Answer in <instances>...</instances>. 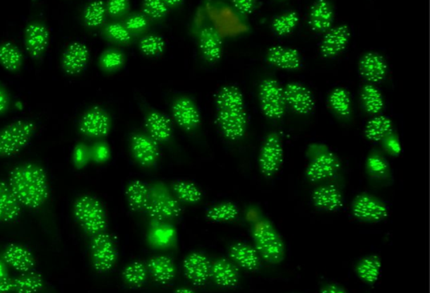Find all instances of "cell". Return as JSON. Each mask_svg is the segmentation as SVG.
I'll return each mask as SVG.
<instances>
[{
	"mask_svg": "<svg viewBox=\"0 0 430 293\" xmlns=\"http://www.w3.org/2000/svg\"><path fill=\"white\" fill-rule=\"evenodd\" d=\"M328 103L337 114L342 116V117H347L351 114V96L344 88H338L333 90L329 95Z\"/></svg>",
	"mask_w": 430,
	"mask_h": 293,
	"instance_id": "38",
	"label": "cell"
},
{
	"mask_svg": "<svg viewBox=\"0 0 430 293\" xmlns=\"http://www.w3.org/2000/svg\"><path fill=\"white\" fill-rule=\"evenodd\" d=\"M230 256L241 268L247 270H256L260 267L261 258L256 249L246 244H233L230 249Z\"/></svg>",
	"mask_w": 430,
	"mask_h": 293,
	"instance_id": "28",
	"label": "cell"
},
{
	"mask_svg": "<svg viewBox=\"0 0 430 293\" xmlns=\"http://www.w3.org/2000/svg\"><path fill=\"white\" fill-rule=\"evenodd\" d=\"M9 186L20 204L30 208L41 207L48 198L46 172L34 164L23 165L12 170Z\"/></svg>",
	"mask_w": 430,
	"mask_h": 293,
	"instance_id": "2",
	"label": "cell"
},
{
	"mask_svg": "<svg viewBox=\"0 0 430 293\" xmlns=\"http://www.w3.org/2000/svg\"><path fill=\"white\" fill-rule=\"evenodd\" d=\"M184 274L196 286H203L210 279L211 263L207 256L201 253H193L184 263Z\"/></svg>",
	"mask_w": 430,
	"mask_h": 293,
	"instance_id": "16",
	"label": "cell"
},
{
	"mask_svg": "<svg viewBox=\"0 0 430 293\" xmlns=\"http://www.w3.org/2000/svg\"><path fill=\"white\" fill-rule=\"evenodd\" d=\"M321 293H347V292L336 284H328L321 288Z\"/></svg>",
	"mask_w": 430,
	"mask_h": 293,
	"instance_id": "52",
	"label": "cell"
},
{
	"mask_svg": "<svg viewBox=\"0 0 430 293\" xmlns=\"http://www.w3.org/2000/svg\"><path fill=\"white\" fill-rule=\"evenodd\" d=\"M260 105L267 118L280 119L285 112L283 88L273 79L263 80L259 87Z\"/></svg>",
	"mask_w": 430,
	"mask_h": 293,
	"instance_id": "6",
	"label": "cell"
},
{
	"mask_svg": "<svg viewBox=\"0 0 430 293\" xmlns=\"http://www.w3.org/2000/svg\"><path fill=\"white\" fill-rule=\"evenodd\" d=\"M284 162V148L280 136L272 132L264 140L259 155V167L262 174L271 178L282 167Z\"/></svg>",
	"mask_w": 430,
	"mask_h": 293,
	"instance_id": "7",
	"label": "cell"
},
{
	"mask_svg": "<svg viewBox=\"0 0 430 293\" xmlns=\"http://www.w3.org/2000/svg\"><path fill=\"white\" fill-rule=\"evenodd\" d=\"M368 167L374 174H383L388 169V165L380 156L372 155L368 160Z\"/></svg>",
	"mask_w": 430,
	"mask_h": 293,
	"instance_id": "47",
	"label": "cell"
},
{
	"mask_svg": "<svg viewBox=\"0 0 430 293\" xmlns=\"http://www.w3.org/2000/svg\"><path fill=\"white\" fill-rule=\"evenodd\" d=\"M350 35L348 27L345 25L338 26L329 31L321 43V55L331 58L340 54L347 45Z\"/></svg>",
	"mask_w": 430,
	"mask_h": 293,
	"instance_id": "22",
	"label": "cell"
},
{
	"mask_svg": "<svg viewBox=\"0 0 430 293\" xmlns=\"http://www.w3.org/2000/svg\"><path fill=\"white\" fill-rule=\"evenodd\" d=\"M299 21V16L295 12H288L273 20V30L279 35H288L295 29Z\"/></svg>",
	"mask_w": 430,
	"mask_h": 293,
	"instance_id": "42",
	"label": "cell"
},
{
	"mask_svg": "<svg viewBox=\"0 0 430 293\" xmlns=\"http://www.w3.org/2000/svg\"><path fill=\"white\" fill-rule=\"evenodd\" d=\"M131 150L136 162L144 167H151L159 158V148L150 136L136 134L131 140Z\"/></svg>",
	"mask_w": 430,
	"mask_h": 293,
	"instance_id": "13",
	"label": "cell"
},
{
	"mask_svg": "<svg viewBox=\"0 0 430 293\" xmlns=\"http://www.w3.org/2000/svg\"><path fill=\"white\" fill-rule=\"evenodd\" d=\"M147 268L155 282L159 283L170 282L175 276L174 264L167 256H155L150 261Z\"/></svg>",
	"mask_w": 430,
	"mask_h": 293,
	"instance_id": "31",
	"label": "cell"
},
{
	"mask_svg": "<svg viewBox=\"0 0 430 293\" xmlns=\"http://www.w3.org/2000/svg\"><path fill=\"white\" fill-rule=\"evenodd\" d=\"M4 260L13 270L29 273L35 266V258L29 249L21 244H12L4 252Z\"/></svg>",
	"mask_w": 430,
	"mask_h": 293,
	"instance_id": "21",
	"label": "cell"
},
{
	"mask_svg": "<svg viewBox=\"0 0 430 293\" xmlns=\"http://www.w3.org/2000/svg\"><path fill=\"white\" fill-rule=\"evenodd\" d=\"M23 54L11 42L0 44V65L9 71H17L23 65Z\"/></svg>",
	"mask_w": 430,
	"mask_h": 293,
	"instance_id": "34",
	"label": "cell"
},
{
	"mask_svg": "<svg viewBox=\"0 0 430 293\" xmlns=\"http://www.w3.org/2000/svg\"><path fill=\"white\" fill-rule=\"evenodd\" d=\"M175 293H196L194 291L191 290V289L189 288H180L179 290H177Z\"/></svg>",
	"mask_w": 430,
	"mask_h": 293,
	"instance_id": "56",
	"label": "cell"
},
{
	"mask_svg": "<svg viewBox=\"0 0 430 293\" xmlns=\"http://www.w3.org/2000/svg\"><path fill=\"white\" fill-rule=\"evenodd\" d=\"M235 7L244 14H250L254 10L256 0H233Z\"/></svg>",
	"mask_w": 430,
	"mask_h": 293,
	"instance_id": "50",
	"label": "cell"
},
{
	"mask_svg": "<svg viewBox=\"0 0 430 293\" xmlns=\"http://www.w3.org/2000/svg\"><path fill=\"white\" fill-rule=\"evenodd\" d=\"M313 203L321 210L336 211L343 206V198L338 188L333 184L317 188L313 192Z\"/></svg>",
	"mask_w": 430,
	"mask_h": 293,
	"instance_id": "23",
	"label": "cell"
},
{
	"mask_svg": "<svg viewBox=\"0 0 430 293\" xmlns=\"http://www.w3.org/2000/svg\"><path fill=\"white\" fill-rule=\"evenodd\" d=\"M216 123L227 138L236 141L246 133L248 117L242 92L235 86L221 88L215 95Z\"/></svg>",
	"mask_w": 430,
	"mask_h": 293,
	"instance_id": "1",
	"label": "cell"
},
{
	"mask_svg": "<svg viewBox=\"0 0 430 293\" xmlns=\"http://www.w3.org/2000/svg\"><path fill=\"white\" fill-rule=\"evenodd\" d=\"M172 115L177 124L184 130L191 131L198 126L200 112L191 99L181 97L172 105Z\"/></svg>",
	"mask_w": 430,
	"mask_h": 293,
	"instance_id": "17",
	"label": "cell"
},
{
	"mask_svg": "<svg viewBox=\"0 0 430 293\" xmlns=\"http://www.w3.org/2000/svg\"><path fill=\"white\" fill-rule=\"evenodd\" d=\"M92 259L99 272H107L114 266L117 260V249L114 239L105 232L95 235L91 244Z\"/></svg>",
	"mask_w": 430,
	"mask_h": 293,
	"instance_id": "8",
	"label": "cell"
},
{
	"mask_svg": "<svg viewBox=\"0 0 430 293\" xmlns=\"http://www.w3.org/2000/svg\"><path fill=\"white\" fill-rule=\"evenodd\" d=\"M128 0H109L107 11L112 16L122 14L128 8Z\"/></svg>",
	"mask_w": 430,
	"mask_h": 293,
	"instance_id": "49",
	"label": "cell"
},
{
	"mask_svg": "<svg viewBox=\"0 0 430 293\" xmlns=\"http://www.w3.org/2000/svg\"><path fill=\"white\" fill-rule=\"evenodd\" d=\"M199 47L204 58L208 62L218 61L222 55V42L212 28H206L201 32Z\"/></svg>",
	"mask_w": 430,
	"mask_h": 293,
	"instance_id": "27",
	"label": "cell"
},
{
	"mask_svg": "<svg viewBox=\"0 0 430 293\" xmlns=\"http://www.w3.org/2000/svg\"><path fill=\"white\" fill-rule=\"evenodd\" d=\"M146 127L155 142H167L172 135L171 119L162 112H153L147 116Z\"/></svg>",
	"mask_w": 430,
	"mask_h": 293,
	"instance_id": "24",
	"label": "cell"
},
{
	"mask_svg": "<svg viewBox=\"0 0 430 293\" xmlns=\"http://www.w3.org/2000/svg\"><path fill=\"white\" fill-rule=\"evenodd\" d=\"M124 55L119 51H107L100 57V66L106 71L119 69L124 63Z\"/></svg>",
	"mask_w": 430,
	"mask_h": 293,
	"instance_id": "44",
	"label": "cell"
},
{
	"mask_svg": "<svg viewBox=\"0 0 430 293\" xmlns=\"http://www.w3.org/2000/svg\"><path fill=\"white\" fill-rule=\"evenodd\" d=\"M285 104L299 114H308L315 107V99L308 88L299 83H288L283 88Z\"/></svg>",
	"mask_w": 430,
	"mask_h": 293,
	"instance_id": "11",
	"label": "cell"
},
{
	"mask_svg": "<svg viewBox=\"0 0 430 293\" xmlns=\"http://www.w3.org/2000/svg\"><path fill=\"white\" fill-rule=\"evenodd\" d=\"M12 292V280L6 277L0 276V293H10Z\"/></svg>",
	"mask_w": 430,
	"mask_h": 293,
	"instance_id": "53",
	"label": "cell"
},
{
	"mask_svg": "<svg viewBox=\"0 0 430 293\" xmlns=\"http://www.w3.org/2000/svg\"><path fill=\"white\" fill-rule=\"evenodd\" d=\"M49 30L42 23H31L24 31V45L32 58L42 57L49 44Z\"/></svg>",
	"mask_w": 430,
	"mask_h": 293,
	"instance_id": "12",
	"label": "cell"
},
{
	"mask_svg": "<svg viewBox=\"0 0 430 293\" xmlns=\"http://www.w3.org/2000/svg\"><path fill=\"white\" fill-rule=\"evenodd\" d=\"M148 213L152 218L157 220H166L177 217L179 215L181 207L178 200L168 193L156 192L151 194Z\"/></svg>",
	"mask_w": 430,
	"mask_h": 293,
	"instance_id": "15",
	"label": "cell"
},
{
	"mask_svg": "<svg viewBox=\"0 0 430 293\" xmlns=\"http://www.w3.org/2000/svg\"><path fill=\"white\" fill-rule=\"evenodd\" d=\"M148 268L143 263L134 262L129 264L123 271V277L129 286L140 287L145 283L147 280Z\"/></svg>",
	"mask_w": 430,
	"mask_h": 293,
	"instance_id": "40",
	"label": "cell"
},
{
	"mask_svg": "<svg viewBox=\"0 0 430 293\" xmlns=\"http://www.w3.org/2000/svg\"><path fill=\"white\" fill-rule=\"evenodd\" d=\"M21 213V204L8 184L0 181V222H10Z\"/></svg>",
	"mask_w": 430,
	"mask_h": 293,
	"instance_id": "26",
	"label": "cell"
},
{
	"mask_svg": "<svg viewBox=\"0 0 430 293\" xmlns=\"http://www.w3.org/2000/svg\"><path fill=\"white\" fill-rule=\"evenodd\" d=\"M151 194L152 192L145 184L141 181L131 182L126 190L129 205L135 211L147 210L150 206Z\"/></svg>",
	"mask_w": 430,
	"mask_h": 293,
	"instance_id": "30",
	"label": "cell"
},
{
	"mask_svg": "<svg viewBox=\"0 0 430 293\" xmlns=\"http://www.w3.org/2000/svg\"><path fill=\"white\" fill-rule=\"evenodd\" d=\"M90 59V51L86 45L81 42H74L64 51L62 57V67L67 74L80 73Z\"/></svg>",
	"mask_w": 430,
	"mask_h": 293,
	"instance_id": "18",
	"label": "cell"
},
{
	"mask_svg": "<svg viewBox=\"0 0 430 293\" xmlns=\"http://www.w3.org/2000/svg\"><path fill=\"white\" fill-rule=\"evenodd\" d=\"M256 250L260 258L270 264H278L285 258V244L275 227L269 222H261L254 232Z\"/></svg>",
	"mask_w": 430,
	"mask_h": 293,
	"instance_id": "4",
	"label": "cell"
},
{
	"mask_svg": "<svg viewBox=\"0 0 430 293\" xmlns=\"http://www.w3.org/2000/svg\"><path fill=\"white\" fill-rule=\"evenodd\" d=\"M267 58L271 65L282 70L295 71L303 66L299 52L290 47H272L268 52Z\"/></svg>",
	"mask_w": 430,
	"mask_h": 293,
	"instance_id": "20",
	"label": "cell"
},
{
	"mask_svg": "<svg viewBox=\"0 0 430 293\" xmlns=\"http://www.w3.org/2000/svg\"><path fill=\"white\" fill-rule=\"evenodd\" d=\"M381 270V261L379 256H369L359 261L356 266L357 275L364 282L376 283L379 279Z\"/></svg>",
	"mask_w": 430,
	"mask_h": 293,
	"instance_id": "33",
	"label": "cell"
},
{
	"mask_svg": "<svg viewBox=\"0 0 430 293\" xmlns=\"http://www.w3.org/2000/svg\"><path fill=\"white\" fill-rule=\"evenodd\" d=\"M239 215V208L231 202L216 204L207 212V218L214 222H228L234 220Z\"/></svg>",
	"mask_w": 430,
	"mask_h": 293,
	"instance_id": "36",
	"label": "cell"
},
{
	"mask_svg": "<svg viewBox=\"0 0 430 293\" xmlns=\"http://www.w3.org/2000/svg\"><path fill=\"white\" fill-rule=\"evenodd\" d=\"M174 191L177 198L186 203H198L203 198L200 189L189 181L176 182L174 184Z\"/></svg>",
	"mask_w": 430,
	"mask_h": 293,
	"instance_id": "39",
	"label": "cell"
},
{
	"mask_svg": "<svg viewBox=\"0 0 430 293\" xmlns=\"http://www.w3.org/2000/svg\"><path fill=\"white\" fill-rule=\"evenodd\" d=\"M8 104H9V100L5 91L0 88V114H3L6 112L8 108Z\"/></svg>",
	"mask_w": 430,
	"mask_h": 293,
	"instance_id": "54",
	"label": "cell"
},
{
	"mask_svg": "<svg viewBox=\"0 0 430 293\" xmlns=\"http://www.w3.org/2000/svg\"><path fill=\"white\" fill-rule=\"evenodd\" d=\"M143 10L153 18H162L167 15L168 7L163 0H144Z\"/></svg>",
	"mask_w": 430,
	"mask_h": 293,
	"instance_id": "45",
	"label": "cell"
},
{
	"mask_svg": "<svg viewBox=\"0 0 430 293\" xmlns=\"http://www.w3.org/2000/svg\"><path fill=\"white\" fill-rule=\"evenodd\" d=\"M110 119L105 111L93 108L83 116L80 131L90 138H102L110 131Z\"/></svg>",
	"mask_w": 430,
	"mask_h": 293,
	"instance_id": "14",
	"label": "cell"
},
{
	"mask_svg": "<svg viewBox=\"0 0 430 293\" xmlns=\"http://www.w3.org/2000/svg\"><path fill=\"white\" fill-rule=\"evenodd\" d=\"M333 23V11L327 0H317L313 5L309 15V24L311 29L316 32L329 30Z\"/></svg>",
	"mask_w": 430,
	"mask_h": 293,
	"instance_id": "29",
	"label": "cell"
},
{
	"mask_svg": "<svg viewBox=\"0 0 430 293\" xmlns=\"http://www.w3.org/2000/svg\"><path fill=\"white\" fill-rule=\"evenodd\" d=\"M35 126L30 121H16L0 130V156L18 154L30 141Z\"/></svg>",
	"mask_w": 430,
	"mask_h": 293,
	"instance_id": "5",
	"label": "cell"
},
{
	"mask_svg": "<svg viewBox=\"0 0 430 293\" xmlns=\"http://www.w3.org/2000/svg\"><path fill=\"white\" fill-rule=\"evenodd\" d=\"M385 140H387V146L389 148V150L392 151L393 154L399 155L400 146L399 142H398V139L396 138H393V136L390 135Z\"/></svg>",
	"mask_w": 430,
	"mask_h": 293,
	"instance_id": "51",
	"label": "cell"
},
{
	"mask_svg": "<svg viewBox=\"0 0 430 293\" xmlns=\"http://www.w3.org/2000/svg\"><path fill=\"white\" fill-rule=\"evenodd\" d=\"M147 25L148 21L145 17L142 15H135L127 20L126 29L131 31H139L145 29Z\"/></svg>",
	"mask_w": 430,
	"mask_h": 293,
	"instance_id": "48",
	"label": "cell"
},
{
	"mask_svg": "<svg viewBox=\"0 0 430 293\" xmlns=\"http://www.w3.org/2000/svg\"><path fill=\"white\" fill-rule=\"evenodd\" d=\"M393 122L387 116L378 115L369 120L364 129V135L372 142L383 141L393 132Z\"/></svg>",
	"mask_w": 430,
	"mask_h": 293,
	"instance_id": "32",
	"label": "cell"
},
{
	"mask_svg": "<svg viewBox=\"0 0 430 293\" xmlns=\"http://www.w3.org/2000/svg\"><path fill=\"white\" fill-rule=\"evenodd\" d=\"M362 104L369 114H379L384 107V99L379 88L369 84L361 92Z\"/></svg>",
	"mask_w": 430,
	"mask_h": 293,
	"instance_id": "35",
	"label": "cell"
},
{
	"mask_svg": "<svg viewBox=\"0 0 430 293\" xmlns=\"http://www.w3.org/2000/svg\"><path fill=\"white\" fill-rule=\"evenodd\" d=\"M140 48L148 56L162 54L165 48L164 40L158 35H147L141 40Z\"/></svg>",
	"mask_w": 430,
	"mask_h": 293,
	"instance_id": "43",
	"label": "cell"
},
{
	"mask_svg": "<svg viewBox=\"0 0 430 293\" xmlns=\"http://www.w3.org/2000/svg\"><path fill=\"white\" fill-rule=\"evenodd\" d=\"M341 164L335 154L326 151L320 153L309 164L306 172L308 179L312 182L331 179L340 170Z\"/></svg>",
	"mask_w": 430,
	"mask_h": 293,
	"instance_id": "10",
	"label": "cell"
},
{
	"mask_svg": "<svg viewBox=\"0 0 430 293\" xmlns=\"http://www.w3.org/2000/svg\"><path fill=\"white\" fill-rule=\"evenodd\" d=\"M359 72L362 78L369 83L383 81L388 73V66L386 60L380 54L369 53L361 59Z\"/></svg>",
	"mask_w": 430,
	"mask_h": 293,
	"instance_id": "19",
	"label": "cell"
},
{
	"mask_svg": "<svg viewBox=\"0 0 430 293\" xmlns=\"http://www.w3.org/2000/svg\"><path fill=\"white\" fill-rule=\"evenodd\" d=\"M43 287L41 276L24 273L18 278L12 280V292L16 293H38Z\"/></svg>",
	"mask_w": 430,
	"mask_h": 293,
	"instance_id": "37",
	"label": "cell"
},
{
	"mask_svg": "<svg viewBox=\"0 0 430 293\" xmlns=\"http://www.w3.org/2000/svg\"><path fill=\"white\" fill-rule=\"evenodd\" d=\"M167 6H179L184 2V0H163Z\"/></svg>",
	"mask_w": 430,
	"mask_h": 293,
	"instance_id": "55",
	"label": "cell"
},
{
	"mask_svg": "<svg viewBox=\"0 0 430 293\" xmlns=\"http://www.w3.org/2000/svg\"><path fill=\"white\" fill-rule=\"evenodd\" d=\"M210 276L218 286L224 288L235 287L239 280L238 268L225 259L217 261L211 265Z\"/></svg>",
	"mask_w": 430,
	"mask_h": 293,
	"instance_id": "25",
	"label": "cell"
},
{
	"mask_svg": "<svg viewBox=\"0 0 430 293\" xmlns=\"http://www.w3.org/2000/svg\"><path fill=\"white\" fill-rule=\"evenodd\" d=\"M352 215L357 220L365 222H379L388 217L387 206L379 199L372 196L360 195L353 200Z\"/></svg>",
	"mask_w": 430,
	"mask_h": 293,
	"instance_id": "9",
	"label": "cell"
},
{
	"mask_svg": "<svg viewBox=\"0 0 430 293\" xmlns=\"http://www.w3.org/2000/svg\"><path fill=\"white\" fill-rule=\"evenodd\" d=\"M76 220L88 234L96 235L105 232L107 216L102 203L90 195H84L74 203Z\"/></svg>",
	"mask_w": 430,
	"mask_h": 293,
	"instance_id": "3",
	"label": "cell"
},
{
	"mask_svg": "<svg viewBox=\"0 0 430 293\" xmlns=\"http://www.w3.org/2000/svg\"><path fill=\"white\" fill-rule=\"evenodd\" d=\"M107 32L108 35L116 42H128L131 38L130 32L120 24H111L107 28Z\"/></svg>",
	"mask_w": 430,
	"mask_h": 293,
	"instance_id": "46",
	"label": "cell"
},
{
	"mask_svg": "<svg viewBox=\"0 0 430 293\" xmlns=\"http://www.w3.org/2000/svg\"><path fill=\"white\" fill-rule=\"evenodd\" d=\"M106 9L100 0H95L88 4L84 11L83 18L86 25L95 28L102 25L105 19Z\"/></svg>",
	"mask_w": 430,
	"mask_h": 293,
	"instance_id": "41",
	"label": "cell"
}]
</instances>
